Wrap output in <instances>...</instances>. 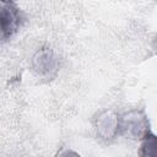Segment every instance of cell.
<instances>
[{"label":"cell","instance_id":"cell-1","mask_svg":"<svg viewBox=\"0 0 157 157\" xmlns=\"http://www.w3.org/2000/svg\"><path fill=\"white\" fill-rule=\"evenodd\" d=\"M148 129V120L140 110H131L125 113L118 120V134L129 139H141Z\"/></svg>","mask_w":157,"mask_h":157},{"label":"cell","instance_id":"cell-2","mask_svg":"<svg viewBox=\"0 0 157 157\" xmlns=\"http://www.w3.org/2000/svg\"><path fill=\"white\" fill-rule=\"evenodd\" d=\"M32 70L42 78L52 80L58 74V58L54 52L48 48H40L32 58Z\"/></svg>","mask_w":157,"mask_h":157},{"label":"cell","instance_id":"cell-3","mask_svg":"<svg viewBox=\"0 0 157 157\" xmlns=\"http://www.w3.org/2000/svg\"><path fill=\"white\" fill-rule=\"evenodd\" d=\"M22 23L21 11L12 4L0 5V42L9 40L20 29Z\"/></svg>","mask_w":157,"mask_h":157},{"label":"cell","instance_id":"cell-4","mask_svg":"<svg viewBox=\"0 0 157 157\" xmlns=\"http://www.w3.org/2000/svg\"><path fill=\"white\" fill-rule=\"evenodd\" d=\"M118 120L119 118L113 110L102 112L96 119L97 134L104 140L114 137L118 134Z\"/></svg>","mask_w":157,"mask_h":157},{"label":"cell","instance_id":"cell-5","mask_svg":"<svg viewBox=\"0 0 157 157\" xmlns=\"http://www.w3.org/2000/svg\"><path fill=\"white\" fill-rule=\"evenodd\" d=\"M141 139H142V145H141L140 155L141 156H156V153H157L156 136L150 130H147Z\"/></svg>","mask_w":157,"mask_h":157},{"label":"cell","instance_id":"cell-6","mask_svg":"<svg viewBox=\"0 0 157 157\" xmlns=\"http://www.w3.org/2000/svg\"><path fill=\"white\" fill-rule=\"evenodd\" d=\"M1 2H4V4H12L13 1H16V0H0Z\"/></svg>","mask_w":157,"mask_h":157}]
</instances>
